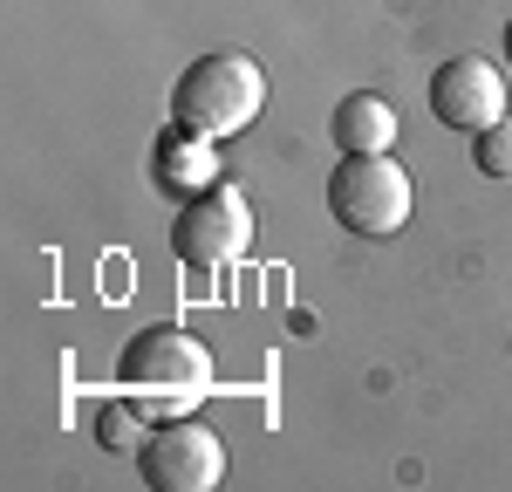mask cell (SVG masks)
Wrapping results in <instances>:
<instances>
[{
	"instance_id": "cell-1",
	"label": "cell",
	"mask_w": 512,
	"mask_h": 492,
	"mask_svg": "<svg viewBox=\"0 0 512 492\" xmlns=\"http://www.w3.org/2000/svg\"><path fill=\"white\" fill-rule=\"evenodd\" d=\"M260 110H267V69L253 55H239V48L198 55L178 76V89H171V117L185 130H198V137H212V144L239 137Z\"/></svg>"
},
{
	"instance_id": "cell-2",
	"label": "cell",
	"mask_w": 512,
	"mask_h": 492,
	"mask_svg": "<svg viewBox=\"0 0 512 492\" xmlns=\"http://www.w3.org/2000/svg\"><path fill=\"white\" fill-rule=\"evenodd\" d=\"M328 205H335V219L362 233V240H390L410 226V212H417V185H410V171L390 158V151H369V158H342L335 164V178H328Z\"/></svg>"
},
{
	"instance_id": "cell-3",
	"label": "cell",
	"mask_w": 512,
	"mask_h": 492,
	"mask_svg": "<svg viewBox=\"0 0 512 492\" xmlns=\"http://www.w3.org/2000/svg\"><path fill=\"white\" fill-rule=\"evenodd\" d=\"M253 246V205L239 185H205L171 219V253L185 267H226Z\"/></svg>"
},
{
	"instance_id": "cell-4",
	"label": "cell",
	"mask_w": 512,
	"mask_h": 492,
	"mask_svg": "<svg viewBox=\"0 0 512 492\" xmlns=\"http://www.w3.org/2000/svg\"><path fill=\"white\" fill-rule=\"evenodd\" d=\"M137 465H144L151 492H212L226 479V438L198 417H178V424H158L137 445Z\"/></svg>"
},
{
	"instance_id": "cell-5",
	"label": "cell",
	"mask_w": 512,
	"mask_h": 492,
	"mask_svg": "<svg viewBox=\"0 0 512 492\" xmlns=\"http://www.w3.org/2000/svg\"><path fill=\"white\" fill-rule=\"evenodd\" d=\"M117 369L130 390H158V397H198V390H212V349L171 322L130 335Z\"/></svg>"
},
{
	"instance_id": "cell-6",
	"label": "cell",
	"mask_w": 512,
	"mask_h": 492,
	"mask_svg": "<svg viewBox=\"0 0 512 492\" xmlns=\"http://www.w3.org/2000/svg\"><path fill=\"white\" fill-rule=\"evenodd\" d=\"M431 110H437V123H451V130H465V137H478L485 123H499L506 117V76H499V62H485V55H451L431 76Z\"/></svg>"
},
{
	"instance_id": "cell-7",
	"label": "cell",
	"mask_w": 512,
	"mask_h": 492,
	"mask_svg": "<svg viewBox=\"0 0 512 492\" xmlns=\"http://www.w3.org/2000/svg\"><path fill=\"white\" fill-rule=\"evenodd\" d=\"M328 137L342 158H369V151H390L396 144V103H383L376 89H349L328 117Z\"/></svg>"
},
{
	"instance_id": "cell-8",
	"label": "cell",
	"mask_w": 512,
	"mask_h": 492,
	"mask_svg": "<svg viewBox=\"0 0 512 492\" xmlns=\"http://www.w3.org/2000/svg\"><path fill=\"white\" fill-rule=\"evenodd\" d=\"M151 171H158V185H171V192H205V185L219 178V144L178 123V130H164V137H158Z\"/></svg>"
},
{
	"instance_id": "cell-9",
	"label": "cell",
	"mask_w": 512,
	"mask_h": 492,
	"mask_svg": "<svg viewBox=\"0 0 512 492\" xmlns=\"http://www.w3.org/2000/svg\"><path fill=\"white\" fill-rule=\"evenodd\" d=\"M472 164L485 171V178H499V185H512V117L485 123L472 137Z\"/></svg>"
},
{
	"instance_id": "cell-10",
	"label": "cell",
	"mask_w": 512,
	"mask_h": 492,
	"mask_svg": "<svg viewBox=\"0 0 512 492\" xmlns=\"http://www.w3.org/2000/svg\"><path fill=\"white\" fill-rule=\"evenodd\" d=\"M96 431H103V445H110V451L144 445V438H151V431H137V410H123V404H103V424H96Z\"/></svg>"
},
{
	"instance_id": "cell-11",
	"label": "cell",
	"mask_w": 512,
	"mask_h": 492,
	"mask_svg": "<svg viewBox=\"0 0 512 492\" xmlns=\"http://www.w3.org/2000/svg\"><path fill=\"white\" fill-rule=\"evenodd\" d=\"M506 62H512V21H506Z\"/></svg>"
}]
</instances>
